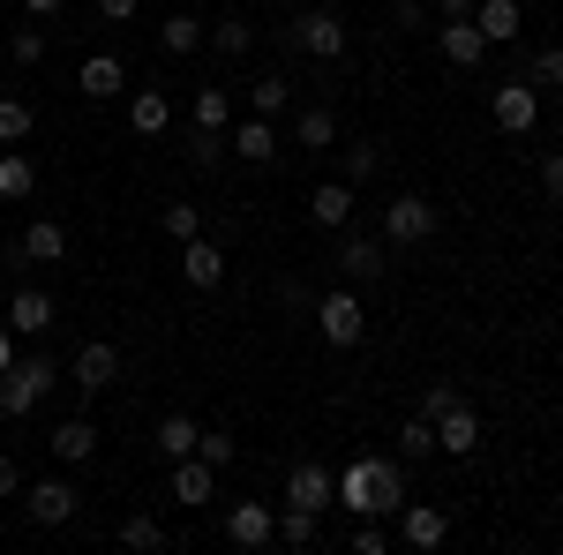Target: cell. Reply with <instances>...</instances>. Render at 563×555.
<instances>
[{
    "label": "cell",
    "instance_id": "obj_49",
    "mask_svg": "<svg viewBox=\"0 0 563 555\" xmlns=\"http://www.w3.org/2000/svg\"><path fill=\"white\" fill-rule=\"evenodd\" d=\"M15 360V331H8V315H0V368Z\"/></svg>",
    "mask_w": 563,
    "mask_h": 555
},
{
    "label": "cell",
    "instance_id": "obj_27",
    "mask_svg": "<svg viewBox=\"0 0 563 555\" xmlns=\"http://www.w3.org/2000/svg\"><path fill=\"white\" fill-rule=\"evenodd\" d=\"M166 121H174L166 90H135V98H129V129L135 135H166Z\"/></svg>",
    "mask_w": 563,
    "mask_h": 555
},
{
    "label": "cell",
    "instance_id": "obj_5",
    "mask_svg": "<svg viewBox=\"0 0 563 555\" xmlns=\"http://www.w3.org/2000/svg\"><path fill=\"white\" fill-rule=\"evenodd\" d=\"M435 233V203L429 196H390L384 203V241L390 248H421Z\"/></svg>",
    "mask_w": 563,
    "mask_h": 555
},
{
    "label": "cell",
    "instance_id": "obj_38",
    "mask_svg": "<svg viewBox=\"0 0 563 555\" xmlns=\"http://www.w3.org/2000/svg\"><path fill=\"white\" fill-rule=\"evenodd\" d=\"M526 84H533V90H563V45H541V53H533Z\"/></svg>",
    "mask_w": 563,
    "mask_h": 555
},
{
    "label": "cell",
    "instance_id": "obj_30",
    "mask_svg": "<svg viewBox=\"0 0 563 555\" xmlns=\"http://www.w3.org/2000/svg\"><path fill=\"white\" fill-rule=\"evenodd\" d=\"M196 435H203V428L188 421V413H166V421H158V451H166V466H174V458H188V451H196Z\"/></svg>",
    "mask_w": 563,
    "mask_h": 555
},
{
    "label": "cell",
    "instance_id": "obj_40",
    "mask_svg": "<svg viewBox=\"0 0 563 555\" xmlns=\"http://www.w3.org/2000/svg\"><path fill=\"white\" fill-rule=\"evenodd\" d=\"M31 121H38V113H31L23 98H0V143H23V135H31Z\"/></svg>",
    "mask_w": 563,
    "mask_h": 555
},
{
    "label": "cell",
    "instance_id": "obj_16",
    "mask_svg": "<svg viewBox=\"0 0 563 555\" xmlns=\"http://www.w3.org/2000/svg\"><path fill=\"white\" fill-rule=\"evenodd\" d=\"M211 496H218V466H203L196 451L174 458V503H180V511H203Z\"/></svg>",
    "mask_w": 563,
    "mask_h": 555
},
{
    "label": "cell",
    "instance_id": "obj_36",
    "mask_svg": "<svg viewBox=\"0 0 563 555\" xmlns=\"http://www.w3.org/2000/svg\"><path fill=\"white\" fill-rule=\"evenodd\" d=\"M278 541H286V548H316V511L286 503V518H278Z\"/></svg>",
    "mask_w": 563,
    "mask_h": 555
},
{
    "label": "cell",
    "instance_id": "obj_17",
    "mask_svg": "<svg viewBox=\"0 0 563 555\" xmlns=\"http://www.w3.org/2000/svg\"><path fill=\"white\" fill-rule=\"evenodd\" d=\"M180 278H188L196 293H211L218 278H225V248L203 241V233H196V241H180Z\"/></svg>",
    "mask_w": 563,
    "mask_h": 555
},
{
    "label": "cell",
    "instance_id": "obj_41",
    "mask_svg": "<svg viewBox=\"0 0 563 555\" xmlns=\"http://www.w3.org/2000/svg\"><path fill=\"white\" fill-rule=\"evenodd\" d=\"M353 555H390L384 518H361V525H353Z\"/></svg>",
    "mask_w": 563,
    "mask_h": 555
},
{
    "label": "cell",
    "instance_id": "obj_20",
    "mask_svg": "<svg viewBox=\"0 0 563 555\" xmlns=\"http://www.w3.org/2000/svg\"><path fill=\"white\" fill-rule=\"evenodd\" d=\"M225 143L241 151V166H271V158H278V129H271L263 113H249V121H241V129L225 135Z\"/></svg>",
    "mask_w": 563,
    "mask_h": 555
},
{
    "label": "cell",
    "instance_id": "obj_23",
    "mask_svg": "<svg viewBox=\"0 0 563 555\" xmlns=\"http://www.w3.org/2000/svg\"><path fill=\"white\" fill-rule=\"evenodd\" d=\"M31 188H38V166H31L15 143H0V203H23Z\"/></svg>",
    "mask_w": 563,
    "mask_h": 555
},
{
    "label": "cell",
    "instance_id": "obj_32",
    "mask_svg": "<svg viewBox=\"0 0 563 555\" xmlns=\"http://www.w3.org/2000/svg\"><path fill=\"white\" fill-rule=\"evenodd\" d=\"M249 106L271 121V113H286V106H294V84H286V76H256V84H249Z\"/></svg>",
    "mask_w": 563,
    "mask_h": 555
},
{
    "label": "cell",
    "instance_id": "obj_25",
    "mask_svg": "<svg viewBox=\"0 0 563 555\" xmlns=\"http://www.w3.org/2000/svg\"><path fill=\"white\" fill-rule=\"evenodd\" d=\"M180 158H188L196 173H218V166H225V129H196V121H188V135H180Z\"/></svg>",
    "mask_w": 563,
    "mask_h": 555
},
{
    "label": "cell",
    "instance_id": "obj_12",
    "mask_svg": "<svg viewBox=\"0 0 563 555\" xmlns=\"http://www.w3.org/2000/svg\"><path fill=\"white\" fill-rule=\"evenodd\" d=\"M435 451H443V458H474L481 451V413L466 398H459L451 413H435Z\"/></svg>",
    "mask_w": 563,
    "mask_h": 555
},
{
    "label": "cell",
    "instance_id": "obj_47",
    "mask_svg": "<svg viewBox=\"0 0 563 555\" xmlns=\"http://www.w3.org/2000/svg\"><path fill=\"white\" fill-rule=\"evenodd\" d=\"M98 15H106V23H129V15H135V0H98Z\"/></svg>",
    "mask_w": 563,
    "mask_h": 555
},
{
    "label": "cell",
    "instance_id": "obj_18",
    "mask_svg": "<svg viewBox=\"0 0 563 555\" xmlns=\"http://www.w3.org/2000/svg\"><path fill=\"white\" fill-rule=\"evenodd\" d=\"M435 53H443L451 68H481L488 38H481V23H474V15H459V23H443V31H435Z\"/></svg>",
    "mask_w": 563,
    "mask_h": 555
},
{
    "label": "cell",
    "instance_id": "obj_28",
    "mask_svg": "<svg viewBox=\"0 0 563 555\" xmlns=\"http://www.w3.org/2000/svg\"><path fill=\"white\" fill-rule=\"evenodd\" d=\"M294 143H301V151H331V143H339V121H331V106H301V121H294Z\"/></svg>",
    "mask_w": 563,
    "mask_h": 555
},
{
    "label": "cell",
    "instance_id": "obj_3",
    "mask_svg": "<svg viewBox=\"0 0 563 555\" xmlns=\"http://www.w3.org/2000/svg\"><path fill=\"white\" fill-rule=\"evenodd\" d=\"M308 315H316V331H323V345H331V353H353V345L368 338V315H361V293H323L316 308H308Z\"/></svg>",
    "mask_w": 563,
    "mask_h": 555
},
{
    "label": "cell",
    "instance_id": "obj_43",
    "mask_svg": "<svg viewBox=\"0 0 563 555\" xmlns=\"http://www.w3.org/2000/svg\"><path fill=\"white\" fill-rule=\"evenodd\" d=\"M459 398H466L459 384H429V390H421V421H435V413H451Z\"/></svg>",
    "mask_w": 563,
    "mask_h": 555
},
{
    "label": "cell",
    "instance_id": "obj_24",
    "mask_svg": "<svg viewBox=\"0 0 563 555\" xmlns=\"http://www.w3.org/2000/svg\"><path fill=\"white\" fill-rule=\"evenodd\" d=\"M474 23H481V38H488V45H511L526 15H519V0H481V8H474Z\"/></svg>",
    "mask_w": 563,
    "mask_h": 555
},
{
    "label": "cell",
    "instance_id": "obj_2",
    "mask_svg": "<svg viewBox=\"0 0 563 555\" xmlns=\"http://www.w3.org/2000/svg\"><path fill=\"white\" fill-rule=\"evenodd\" d=\"M45 390H53V360H45V353H15V360L0 368V413H8V421L38 413Z\"/></svg>",
    "mask_w": 563,
    "mask_h": 555
},
{
    "label": "cell",
    "instance_id": "obj_10",
    "mask_svg": "<svg viewBox=\"0 0 563 555\" xmlns=\"http://www.w3.org/2000/svg\"><path fill=\"white\" fill-rule=\"evenodd\" d=\"M225 541H233V548H271V541H278V511H271V503H233V511H225Z\"/></svg>",
    "mask_w": 563,
    "mask_h": 555
},
{
    "label": "cell",
    "instance_id": "obj_14",
    "mask_svg": "<svg viewBox=\"0 0 563 555\" xmlns=\"http://www.w3.org/2000/svg\"><path fill=\"white\" fill-rule=\"evenodd\" d=\"M0 315H8V331H15V338H45V331H53V293L23 286V293H8Z\"/></svg>",
    "mask_w": 563,
    "mask_h": 555
},
{
    "label": "cell",
    "instance_id": "obj_6",
    "mask_svg": "<svg viewBox=\"0 0 563 555\" xmlns=\"http://www.w3.org/2000/svg\"><path fill=\"white\" fill-rule=\"evenodd\" d=\"M331 263H339L346 278H361V286H368V278H384V270H390V241H384V233H346V225H339Z\"/></svg>",
    "mask_w": 563,
    "mask_h": 555
},
{
    "label": "cell",
    "instance_id": "obj_8",
    "mask_svg": "<svg viewBox=\"0 0 563 555\" xmlns=\"http://www.w3.org/2000/svg\"><path fill=\"white\" fill-rule=\"evenodd\" d=\"M488 113H496V129H504V135H526L533 121H541V90L526 84V76H519V84H496Z\"/></svg>",
    "mask_w": 563,
    "mask_h": 555
},
{
    "label": "cell",
    "instance_id": "obj_33",
    "mask_svg": "<svg viewBox=\"0 0 563 555\" xmlns=\"http://www.w3.org/2000/svg\"><path fill=\"white\" fill-rule=\"evenodd\" d=\"M211 45L225 53V60H241V53L256 45V23H241V15H225V23H211Z\"/></svg>",
    "mask_w": 563,
    "mask_h": 555
},
{
    "label": "cell",
    "instance_id": "obj_35",
    "mask_svg": "<svg viewBox=\"0 0 563 555\" xmlns=\"http://www.w3.org/2000/svg\"><path fill=\"white\" fill-rule=\"evenodd\" d=\"M398 458H435V421L413 413V421L398 428Z\"/></svg>",
    "mask_w": 563,
    "mask_h": 555
},
{
    "label": "cell",
    "instance_id": "obj_39",
    "mask_svg": "<svg viewBox=\"0 0 563 555\" xmlns=\"http://www.w3.org/2000/svg\"><path fill=\"white\" fill-rule=\"evenodd\" d=\"M158 225H166L174 241H196V233H203V211H196V203H166V211H158Z\"/></svg>",
    "mask_w": 563,
    "mask_h": 555
},
{
    "label": "cell",
    "instance_id": "obj_26",
    "mask_svg": "<svg viewBox=\"0 0 563 555\" xmlns=\"http://www.w3.org/2000/svg\"><path fill=\"white\" fill-rule=\"evenodd\" d=\"M158 45L188 60L196 45H211V23H203V15H166V23H158Z\"/></svg>",
    "mask_w": 563,
    "mask_h": 555
},
{
    "label": "cell",
    "instance_id": "obj_42",
    "mask_svg": "<svg viewBox=\"0 0 563 555\" xmlns=\"http://www.w3.org/2000/svg\"><path fill=\"white\" fill-rule=\"evenodd\" d=\"M8 60H15V68H38L45 60V31H15V38H8Z\"/></svg>",
    "mask_w": 563,
    "mask_h": 555
},
{
    "label": "cell",
    "instance_id": "obj_7",
    "mask_svg": "<svg viewBox=\"0 0 563 555\" xmlns=\"http://www.w3.org/2000/svg\"><path fill=\"white\" fill-rule=\"evenodd\" d=\"M68 384L84 390V398H98V390H113V384H121V345L90 338L84 353H76V368H68Z\"/></svg>",
    "mask_w": 563,
    "mask_h": 555
},
{
    "label": "cell",
    "instance_id": "obj_50",
    "mask_svg": "<svg viewBox=\"0 0 563 555\" xmlns=\"http://www.w3.org/2000/svg\"><path fill=\"white\" fill-rule=\"evenodd\" d=\"M0 421H8V413H0Z\"/></svg>",
    "mask_w": 563,
    "mask_h": 555
},
{
    "label": "cell",
    "instance_id": "obj_1",
    "mask_svg": "<svg viewBox=\"0 0 563 555\" xmlns=\"http://www.w3.org/2000/svg\"><path fill=\"white\" fill-rule=\"evenodd\" d=\"M339 503L353 518H398V503H406V466L398 458H353L339 473Z\"/></svg>",
    "mask_w": 563,
    "mask_h": 555
},
{
    "label": "cell",
    "instance_id": "obj_48",
    "mask_svg": "<svg viewBox=\"0 0 563 555\" xmlns=\"http://www.w3.org/2000/svg\"><path fill=\"white\" fill-rule=\"evenodd\" d=\"M60 8H68V0H23V15H31V23H45V15H60Z\"/></svg>",
    "mask_w": 563,
    "mask_h": 555
},
{
    "label": "cell",
    "instance_id": "obj_15",
    "mask_svg": "<svg viewBox=\"0 0 563 555\" xmlns=\"http://www.w3.org/2000/svg\"><path fill=\"white\" fill-rule=\"evenodd\" d=\"M60 256H68V225H60V218H31L8 263H60Z\"/></svg>",
    "mask_w": 563,
    "mask_h": 555
},
{
    "label": "cell",
    "instance_id": "obj_34",
    "mask_svg": "<svg viewBox=\"0 0 563 555\" xmlns=\"http://www.w3.org/2000/svg\"><path fill=\"white\" fill-rule=\"evenodd\" d=\"M196 458H203V466H233V458H241V443H233V435H225V428H203V435H196Z\"/></svg>",
    "mask_w": 563,
    "mask_h": 555
},
{
    "label": "cell",
    "instance_id": "obj_11",
    "mask_svg": "<svg viewBox=\"0 0 563 555\" xmlns=\"http://www.w3.org/2000/svg\"><path fill=\"white\" fill-rule=\"evenodd\" d=\"M398 541L421 548V555H435L443 541H451V518L435 511V503H398Z\"/></svg>",
    "mask_w": 563,
    "mask_h": 555
},
{
    "label": "cell",
    "instance_id": "obj_4",
    "mask_svg": "<svg viewBox=\"0 0 563 555\" xmlns=\"http://www.w3.org/2000/svg\"><path fill=\"white\" fill-rule=\"evenodd\" d=\"M294 53H308V60H346V15L339 8H308L301 23H294Z\"/></svg>",
    "mask_w": 563,
    "mask_h": 555
},
{
    "label": "cell",
    "instance_id": "obj_22",
    "mask_svg": "<svg viewBox=\"0 0 563 555\" xmlns=\"http://www.w3.org/2000/svg\"><path fill=\"white\" fill-rule=\"evenodd\" d=\"M121 84H129V68H121L113 53H90L84 76H76V90H84V98H121Z\"/></svg>",
    "mask_w": 563,
    "mask_h": 555
},
{
    "label": "cell",
    "instance_id": "obj_46",
    "mask_svg": "<svg viewBox=\"0 0 563 555\" xmlns=\"http://www.w3.org/2000/svg\"><path fill=\"white\" fill-rule=\"evenodd\" d=\"M481 0H435V15H443V23H459V15H474Z\"/></svg>",
    "mask_w": 563,
    "mask_h": 555
},
{
    "label": "cell",
    "instance_id": "obj_31",
    "mask_svg": "<svg viewBox=\"0 0 563 555\" xmlns=\"http://www.w3.org/2000/svg\"><path fill=\"white\" fill-rule=\"evenodd\" d=\"M225 121H233V90L203 84V90H196V129H225Z\"/></svg>",
    "mask_w": 563,
    "mask_h": 555
},
{
    "label": "cell",
    "instance_id": "obj_9",
    "mask_svg": "<svg viewBox=\"0 0 563 555\" xmlns=\"http://www.w3.org/2000/svg\"><path fill=\"white\" fill-rule=\"evenodd\" d=\"M76 511H84V496H76L68 480H38V488H23V518H31V525H68Z\"/></svg>",
    "mask_w": 563,
    "mask_h": 555
},
{
    "label": "cell",
    "instance_id": "obj_21",
    "mask_svg": "<svg viewBox=\"0 0 563 555\" xmlns=\"http://www.w3.org/2000/svg\"><path fill=\"white\" fill-rule=\"evenodd\" d=\"M45 451H53L60 466H84L90 451H98V428H90L84 413H76V421H60V428H53V435H45Z\"/></svg>",
    "mask_w": 563,
    "mask_h": 555
},
{
    "label": "cell",
    "instance_id": "obj_44",
    "mask_svg": "<svg viewBox=\"0 0 563 555\" xmlns=\"http://www.w3.org/2000/svg\"><path fill=\"white\" fill-rule=\"evenodd\" d=\"M541 196L563 203V151H541Z\"/></svg>",
    "mask_w": 563,
    "mask_h": 555
},
{
    "label": "cell",
    "instance_id": "obj_37",
    "mask_svg": "<svg viewBox=\"0 0 563 555\" xmlns=\"http://www.w3.org/2000/svg\"><path fill=\"white\" fill-rule=\"evenodd\" d=\"M376 166H384V151H376V143H346V166H339V180H353V188H361V180H376Z\"/></svg>",
    "mask_w": 563,
    "mask_h": 555
},
{
    "label": "cell",
    "instance_id": "obj_45",
    "mask_svg": "<svg viewBox=\"0 0 563 555\" xmlns=\"http://www.w3.org/2000/svg\"><path fill=\"white\" fill-rule=\"evenodd\" d=\"M8 496H23V473H15V458L0 451V503H8Z\"/></svg>",
    "mask_w": 563,
    "mask_h": 555
},
{
    "label": "cell",
    "instance_id": "obj_13",
    "mask_svg": "<svg viewBox=\"0 0 563 555\" xmlns=\"http://www.w3.org/2000/svg\"><path fill=\"white\" fill-rule=\"evenodd\" d=\"M286 503H301V511H323V503H339V473L301 458V466L286 473Z\"/></svg>",
    "mask_w": 563,
    "mask_h": 555
},
{
    "label": "cell",
    "instance_id": "obj_19",
    "mask_svg": "<svg viewBox=\"0 0 563 555\" xmlns=\"http://www.w3.org/2000/svg\"><path fill=\"white\" fill-rule=\"evenodd\" d=\"M308 218L323 225V233H339L353 218V180H323V188H308Z\"/></svg>",
    "mask_w": 563,
    "mask_h": 555
},
{
    "label": "cell",
    "instance_id": "obj_29",
    "mask_svg": "<svg viewBox=\"0 0 563 555\" xmlns=\"http://www.w3.org/2000/svg\"><path fill=\"white\" fill-rule=\"evenodd\" d=\"M121 548H135V555H158V548H166V525H158L151 511L121 518Z\"/></svg>",
    "mask_w": 563,
    "mask_h": 555
}]
</instances>
